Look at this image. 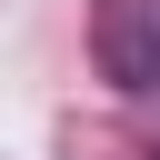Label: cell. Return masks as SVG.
I'll return each mask as SVG.
<instances>
[{
    "instance_id": "6da1fadb",
    "label": "cell",
    "mask_w": 160,
    "mask_h": 160,
    "mask_svg": "<svg viewBox=\"0 0 160 160\" xmlns=\"http://www.w3.org/2000/svg\"><path fill=\"white\" fill-rule=\"evenodd\" d=\"M90 60L110 90L160 80V0H90Z\"/></svg>"
},
{
    "instance_id": "7a4b0ae2",
    "label": "cell",
    "mask_w": 160,
    "mask_h": 160,
    "mask_svg": "<svg viewBox=\"0 0 160 160\" xmlns=\"http://www.w3.org/2000/svg\"><path fill=\"white\" fill-rule=\"evenodd\" d=\"M150 160H160V150H150Z\"/></svg>"
}]
</instances>
